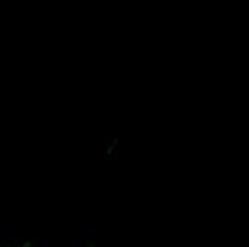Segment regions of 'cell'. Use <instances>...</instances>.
<instances>
[]
</instances>
